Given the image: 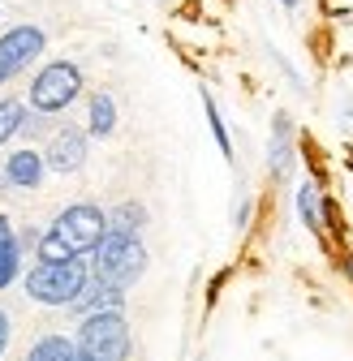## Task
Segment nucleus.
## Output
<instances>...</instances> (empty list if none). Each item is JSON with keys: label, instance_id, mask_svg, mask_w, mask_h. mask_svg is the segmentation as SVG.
Wrapping results in <instances>:
<instances>
[{"label": "nucleus", "instance_id": "a211bd4d", "mask_svg": "<svg viewBox=\"0 0 353 361\" xmlns=\"http://www.w3.org/2000/svg\"><path fill=\"white\" fill-rule=\"evenodd\" d=\"M250 211H254V198H250V194H237V207H233V228H250Z\"/></svg>", "mask_w": 353, "mask_h": 361}, {"label": "nucleus", "instance_id": "423d86ee", "mask_svg": "<svg viewBox=\"0 0 353 361\" xmlns=\"http://www.w3.org/2000/svg\"><path fill=\"white\" fill-rule=\"evenodd\" d=\"M48 52V35L35 22H18L0 35V86L18 82L22 73H30L39 65V56Z\"/></svg>", "mask_w": 353, "mask_h": 361}, {"label": "nucleus", "instance_id": "f03ea898", "mask_svg": "<svg viewBox=\"0 0 353 361\" xmlns=\"http://www.w3.org/2000/svg\"><path fill=\"white\" fill-rule=\"evenodd\" d=\"M86 258H91V276L95 280H104L112 288H125V293L147 276V245H143L138 233H116V228H108L100 237V245L86 254Z\"/></svg>", "mask_w": 353, "mask_h": 361}, {"label": "nucleus", "instance_id": "5701e85b", "mask_svg": "<svg viewBox=\"0 0 353 361\" xmlns=\"http://www.w3.org/2000/svg\"><path fill=\"white\" fill-rule=\"evenodd\" d=\"M349 116H353V104H349V108H345V121H349Z\"/></svg>", "mask_w": 353, "mask_h": 361}, {"label": "nucleus", "instance_id": "1a4fd4ad", "mask_svg": "<svg viewBox=\"0 0 353 361\" xmlns=\"http://www.w3.org/2000/svg\"><path fill=\"white\" fill-rule=\"evenodd\" d=\"M297 172V142H293V116L272 112V138H268V176L272 185H289Z\"/></svg>", "mask_w": 353, "mask_h": 361}, {"label": "nucleus", "instance_id": "7ed1b4c3", "mask_svg": "<svg viewBox=\"0 0 353 361\" xmlns=\"http://www.w3.org/2000/svg\"><path fill=\"white\" fill-rule=\"evenodd\" d=\"M86 90V73L82 65L73 61H48L35 78H30V90H26V108L30 112H43V116H61L69 112Z\"/></svg>", "mask_w": 353, "mask_h": 361}, {"label": "nucleus", "instance_id": "f3484780", "mask_svg": "<svg viewBox=\"0 0 353 361\" xmlns=\"http://www.w3.org/2000/svg\"><path fill=\"white\" fill-rule=\"evenodd\" d=\"M203 112H207V125H211V138H215L220 155L233 159V138H229V125H225V112H220V104H215L211 90H203Z\"/></svg>", "mask_w": 353, "mask_h": 361}, {"label": "nucleus", "instance_id": "20e7f679", "mask_svg": "<svg viewBox=\"0 0 353 361\" xmlns=\"http://www.w3.org/2000/svg\"><path fill=\"white\" fill-rule=\"evenodd\" d=\"M86 280H91V267H86V258H61V262H35V267L26 271L22 288H26V297H30L35 305L65 310V305L82 293Z\"/></svg>", "mask_w": 353, "mask_h": 361}, {"label": "nucleus", "instance_id": "ddd939ff", "mask_svg": "<svg viewBox=\"0 0 353 361\" xmlns=\"http://www.w3.org/2000/svg\"><path fill=\"white\" fill-rule=\"evenodd\" d=\"M86 133L91 138H112L116 133V99L108 90H91V99H86Z\"/></svg>", "mask_w": 353, "mask_h": 361}, {"label": "nucleus", "instance_id": "412c9836", "mask_svg": "<svg viewBox=\"0 0 353 361\" xmlns=\"http://www.w3.org/2000/svg\"><path fill=\"white\" fill-rule=\"evenodd\" d=\"M276 5H280V9H289V13H293V9H301V0H276Z\"/></svg>", "mask_w": 353, "mask_h": 361}, {"label": "nucleus", "instance_id": "aec40b11", "mask_svg": "<svg viewBox=\"0 0 353 361\" xmlns=\"http://www.w3.org/2000/svg\"><path fill=\"white\" fill-rule=\"evenodd\" d=\"M340 271H345V276H349V284H353V254H345V258H340Z\"/></svg>", "mask_w": 353, "mask_h": 361}, {"label": "nucleus", "instance_id": "dca6fc26", "mask_svg": "<svg viewBox=\"0 0 353 361\" xmlns=\"http://www.w3.org/2000/svg\"><path fill=\"white\" fill-rule=\"evenodd\" d=\"M26 116H30L26 99H0V147H9L18 138L22 125H26Z\"/></svg>", "mask_w": 353, "mask_h": 361}, {"label": "nucleus", "instance_id": "9d476101", "mask_svg": "<svg viewBox=\"0 0 353 361\" xmlns=\"http://www.w3.org/2000/svg\"><path fill=\"white\" fill-rule=\"evenodd\" d=\"M65 310L78 314V319H86V314H104V310H125V288H112V284H104V280L91 276Z\"/></svg>", "mask_w": 353, "mask_h": 361}, {"label": "nucleus", "instance_id": "4468645a", "mask_svg": "<svg viewBox=\"0 0 353 361\" xmlns=\"http://www.w3.org/2000/svg\"><path fill=\"white\" fill-rule=\"evenodd\" d=\"M147 224H151V211H147V202H138V198H125V202H116V207L108 211V228H116V233H138V237H143Z\"/></svg>", "mask_w": 353, "mask_h": 361}, {"label": "nucleus", "instance_id": "9b49d317", "mask_svg": "<svg viewBox=\"0 0 353 361\" xmlns=\"http://www.w3.org/2000/svg\"><path fill=\"white\" fill-rule=\"evenodd\" d=\"M293 207H297V219L306 224V233L323 237L328 233V219H323V190L319 180H301L297 194H293Z\"/></svg>", "mask_w": 353, "mask_h": 361}, {"label": "nucleus", "instance_id": "6e6552de", "mask_svg": "<svg viewBox=\"0 0 353 361\" xmlns=\"http://www.w3.org/2000/svg\"><path fill=\"white\" fill-rule=\"evenodd\" d=\"M43 176H48V164H43V151L39 147H18L0 159V190L9 194H30L43 185Z\"/></svg>", "mask_w": 353, "mask_h": 361}, {"label": "nucleus", "instance_id": "39448f33", "mask_svg": "<svg viewBox=\"0 0 353 361\" xmlns=\"http://www.w3.org/2000/svg\"><path fill=\"white\" fill-rule=\"evenodd\" d=\"M73 344H78V353L95 357V361H129L134 357V331L125 323V310L86 314Z\"/></svg>", "mask_w": 353, "mask_h": 361}, {"label": "nucleus", "instance_id": "6ab92c4d", "mask_svg": "<svg viewBox=\"0 0 353 361\" xmlns=\"http://www.w3.org/2000/svg\"><path fill=\"white\" fill-rule=\"evenodd\" d=\"M9 340H13V319L5 310H0V357H5V348H9Z\"/></svg>", "mask_w": 353, "mask_h": 361}, {"label": "nucleus", "instance_id": "b1692460", "mask_svg": "<svg viewBox=\"0 0 353 361\" xmlns=\"http://www.w3.org/2000/svg\"><path fill=\"white\" fill-rule=\"evenodd\" d=\"M155 5H172V0H155Z\"/></svg>", "mask_w": 353, "mask_h": 361}, {"label": "nucleus", "instance_id": "0eeeda50", "mask_svg": "<svg viewBox=\"0 0 353 361\" xmlns=\"http://www.w3.org/2000/svg\"><path fill=\"white\" fill-rule=\"evenodd\" d=\"M86 159H91V133H86V125H61L48 133V142H43V164H48L52 176H73L86 168Z\"/></svg>", "mask_w": 353, "mask_h": 361}, {"label": "nucleus", "instance_id": "f8f14e48", "mask_svg": "<svg viewBox=\"0 0 353 361\" xmlns=\"http://www.w3.org/2000/svg\"><path fill=\"white\" fill-rule=\"evenodd\" d=\"M18 271H22V237L9 224V215H0V293L13 288Z\"/></svg>", "mask_w": 353, "mask_h": 361}, {"label": "nucleus", "instance_id": "f257e3e1", "mask_svg": "<svg viewBox=\"0 0 353 361\" xmlns=\"http://www.w3.org/2000/svg\"><path fill=\"white\" fill-rule=\"evenodd\" d=\"M108 233V211L95 202H69L65 211L52 215V224L39 233L35 254L39 262H61V258H86L100 237Z\"/></svg>", "mask_w": 353, "mask_h": 361}, {"label": "nucleus", "instance_id": "393cba45", "mask_svg": "<svg viewBox=\"0 0 353 361\" xmlns=\"http://www.w3.org/2000/svg\"><path fill=\"white\" fill-rule=\"evenodd\" d=\"M73 357H78V353H73Z\"/></svg>", "mask_w": 353, "mask_h": 361}, {"label": "nucleus", "instance_id": "4be33fe9", "mask_svg": "<svg viewBox=\"0 0 353 361\" xmlns=\"http://www.w3.org/2000/svg\"><path fill=\"white\" fill-rule=\"evenodd\" d=\"M73 361H95V357H86V353H78V357H73Z\"/></svg>", "mask_w": 353, "mask_h": 361}, {"label": "nucleus", "instance_id": "2eb2a0df", "mask_svg": "<svg viewBox=\"0 0 353 361\" xmlns=\"http://www.w3.org/2000/svg\"><path fill=\"white\" fill-rule=\"evenodd\" d=\"M73 353H78V344H73L69 336L52 331V336H39V340L26 348L22 361H73Z\"/></svg>", "mask_w": 353, "mask_h": 361}]
</instances>
